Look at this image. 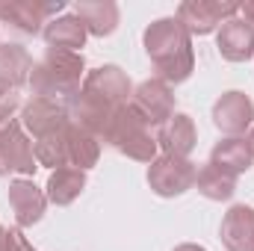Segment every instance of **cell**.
<instances>
[{
	"label": "cell",
	"instance_id": "obj_1",
	"mask_svg": "<svg viewBox=\"0 0 254 251\" xmlns=\"http://www.w3.org/2000/svg\"><path fill=\"white\" fill-rule=\"evenodd\" d=\"M145 51L154 68L160 71V80L166 83H184L192 74V42L187 27L178 18H160L145 30Z\"/></svg>",
	"mask_w": 254,
	"mask_h": 251
},
{
	"label": "cell",
	"instance_id": "obj_2",
	"mask_svg": "<svg viewBox=\"0 0 254 251\" xmlns=\"http://www.w3.org/2000/svg\"><path fill=\"white\" fill-rule=\"evenodd\" d=\"M80 77H83V57L71 51H48L42 63L33 65L30 71V86L36 98H74L80 92Z\"/></svg>",
	"mask_w": 254,
	"mask_h": 251
},
{
	"label": "cell",
	"instance_id": "obj_3",
	"mask_svg": "<svg viewBox=\"0 0 254 251\" xmlns=\"http://www.w3.org/2000/svg\"><path fill=\"white\" fill-rule=\"evenodd\" d=\"M104 139L116 148V151H122L125 157L130 160H139V163H154V154H157V139L151 136V130L148 125L130 110V104L122 107L119 113H116V119L110 122L107 127V133H104Z\"/></svg>",
	"mask_w": 254,
	"mask_h": 251
},
{
	"label": "cell",
	"instance_id": "obj_4",
	"mask_svg": "<svg viewBox=\"0 0 254 251\" xmlns=\"http://www.w3.org/2000/svg\"><path fill=\"white\" fill-rule=\"evenodd\" d=\"M130 110L145 122L148 127H163L175 116V95L166 80H145L130 101Z\"/></svg>",
	"mask_w": 254,
	"mask_h": 251
},
{
	"label": "cell",
	"instance_id": "obj_5",
	"mask_svg": "<svg viewBox=\"0 0 254 251\" xmlns=\"http://www.w3.org/2000/svg\"><path fill=\"white\" fill-rule=\"evenodd\" d=\"M195 178H198V169L192 166L190 160H181V157H157L148 169V184L157 195L163 198H175V195H184L187 189L195 187Z\"/></svg>",
	"mask_w": 254,
	"mask_h": 251
},
{
	"label": "cell",
	"instance_id": "obj_6",
	"mask_svg": "<svg viewBox=\"0 0 254 251\" xmlns=\"http://www.w3.org/2000/svg\"><path fill=\"white\" fill-rule=\"evenodd\" d=\"M240 12V3H216V0H187L178 9V21L190 36H207L219 24L231 21Z\"/></svg>",
	"mask_w": 254,
	"mask_h": 251
},
{
	"label": "cell",
	"instance_id": "obj_7",
	"mask_svg": "<svg viewBox=\"0 0 254 251\" xmlns=\"http://www.w3.org/2000/svg\"><path fill=\"white\" fill-rule=\"evenodd\" d=\"M39 169L36 154H33V142L24 136V130L18 122H9L0 127V178L9 172L18 175H33Z\"/></svg>",
	"mask_w": 254,
	"mask_h": 251
},
{
	"label": "cell",
	"instance_id": "obj_8",
	"mask_svg": "<svg viewBox=\"0 0 254 251\" xmlns=\"http://www.w3.org/2000/svg\"><path fill=\"white\" fill-rule=\"evenodd\" d=\"M63 3H39V0H0V21H9L18 33L36 36L42 30V24H48V18L54 12H60Z\"/></svg>",
	"mask_w": 254,
	"mask_h": 251
},
{
	"label": "cell",
	"instance_id": "obj_9",
	"mask_svg": "<svg viewBox=\"0 0 254 251\" xmlns=\"http://www.w3.org/2000/svg\"><path fill=\"white\" fill-rule=\"evenodd\" d=\"M80 89L95 95V98H101V101H107L116 110L127 107V101H130V80H127L125 71L116 68V65H101V68L89 71Z\"/></svg>",
	"mask_w": 254,
	"mask_h": 251
},
{
	"label": "cell",
	"instance_id": "obj_10",
	"mask_svg": "<svg viewBox=\"0 0 254 251\" xmlns=\"http://www.w3.org/2000/svg\"><path fill=\"white\" fill-rule=\"evenodd\" d=\"M68 122H71L68 119V110H65L60 101H51V98H33L21 110V125L33 133V139H42L48 133H57Z\"/></svg>",
	"mask_w": 254,
	"mask_h": 251
},
{
	"label": "cell",
	"instance_id": "obj_11",
	"mask_svg": "<svg viewBox=\"0 0 254 251\" xmlns=\"http://www.w3.org/2000/svg\"><path fill=\"white\" fill-rule=\"evenodd\" d=\"M213 122L222 133L228 136H240L246 133V127L254 122V104L249 95L243 92H225L216 107H213Z\"/></svg>",
	"mask_w": 254,
	"mask_h": 251
},
{
	"label": "cell",
	"instance_id": "obj_12",
	"mask_svg": "<svg viewBox=\"0 0 254 251\" xmlns=\"http://www.w3.org/2000/svg\"><path fill=\"white\" fill-rule=\"evenodd\" d=\"M48 195L36 187L33 181H12L9 184V207L15 213L18 228H30L45 216Z\"/></svg>",
	"mask_w": 254,
	"mask_h": 251
},
{
	"label": "cell",
	"instance_id": "obj_13",
	"mask_svg": "<svg viewBox=\"0 0 254 251\" xmlns=\"http://www.w3.org/2000/svg\"><path fill=\"white\" fill-rule=\"evenodd\" d=\"M219 54L228 63H246L254 57V27L243 18H231L219 30Z\"/></svg>",
	"mask_w": 254,
	"mask_h": 251
},
{
	"label": "cell",
	"instance_id": "obj_14",
	"mask_svg": "<svg viewBox=\"0 0 254 251\" xmlns=\"http://www.w3.org/2000/svg\"><path fill=\"white\" fill-rule=\"evenodd\" d=\"M222 243L228 251H254V210L237 204L222 219Z\"/></svg>",
	"mask_w": 254,
	"mask_h": 251
},
{
	"label": "cell",
	"instance_id": "obj_15",
	"mask_svg": "<svg viewBox=\"0 0 254 251\" xmlns=\"http://www.w3.org/2000/svg\"><path fill=\"white\" fill-rule=\"evenodd\" d=\"M157 145L166 151V157H181V160H187L190 151L195 148V125H192V119L184 116V113L172 116L166 125L160 127Z\"/></svg>",
	"mask_w": 254,
	"mask_h": 251
},
{
	"label": "cell",
	"instance_id": "obj_16",
	"mask_svg": "<svg viewBox=\"0 0 254 251\" xmlns=\"http://www.w3.org/2000/svg\"><path fill=\"white\" fill-rule=\"evenodd\" d=\"M33 60L21 45H0V89L15 92L21 83L30 80Z\"/></svg>",
	"mask_w": 254,
	"mask_h": 251
},
{
	"label": "cell",
	"instance_id": "obj_17",
	"mask_svg": "<svg viewBox=\"0 0 254 251\" xmlns=\"http://www.w3.org/2000/svg\"><path fill=\"white\" fill-rule=\"evenodd\" d=\"M252 160H254L252 148H249V142H246V139H240V136H228V139H222V142L213 148V157H210V163H213L216 169L228 172L231 178H237V175L249 172Z\"/></svg>",
	"mask_w": 254,
	"mask_h": 251
},
{
	"label": "cell",
	"instance_id": "obj_18",
	"mask_svg": "<svg viewBox=\"0 0 254 251\" xmlns=\"http://www.w3.org/2000/svg\"><path fill=\"white\" fill-rule=\"evenodd\" d=\"M45 42L51 45V51H71L77 54L86 42V27L77 15H63L57 21H48L45 27Z\"/></svg>",
	"mask_w": 254,
	"mask_h": 251
},
{
	"label": "cell",
	"instance_id": "obj_19",
	"mask_svg": "<svg viewBox=\"0 0 254 251\" xmlns=\"http://www.w3.org/2000/svg\"><path fill=\"white\" fill-rule=\"evenodd\" d=\"M74 15L83 21L86 33L92 36H110L119 27V6L110 0H95V3H77Z\"/></svg>",
	"mask_w": 254,
	"mask_h": 251
},
{
	"label": "cell",
	"instance_id": "obj_20",
	"mask_svg": "<svg viewBox=\"0 0 254 251\" xmlns=\"http://www.w3.org/2000/svg\"><path fill=\"white\" fill-rule=\"evenodd\" d=\"M65 136H68V163H71L74 169H80V172L92 169V166L98 163V154H101L98 136L86 133L83 127H77L74 122H68Z\"/></svg>",
	"mask_w": 254,
	"mask_h": 251
},
{
	"label": "cell",
	"instance_id": "obj_21",
	"mask_svg": "<svg viewBox=\"0 0 254 251\" xmlns=\"http://www.w3.org/2000/svg\"><path fill=\"white\" fill-rule=\"evenodd\" d=\"M86 187V175L74 166H65V169H57L48 181V201H54L57 207H65L71 204Z\"/></svg>",
	"mask_w": 254,
	"mask_h": 251
},
{
	"label": "cell",
	"instance_id": "obj_22",
	"mask_svg": "<svg viewBox=\"0 0 254 251\" xmlns=\"http://www.w3.org/2000/svg\"><path fill=\"white\" fill-rule=\"evenodd\" d=\"M195 187H198V192H201L204 198H210V201H228V198L237 192V178H231L228 172H222V169H216L213 163H207V166L198 172Z\"/></svg>",
	"mask_w": 254,
	"mask_h": 251
},
{
	"label": "cell",
	"instance_id": "obj_23",
	"mask_svg": "<svg viewBox=\"0 0 254 251\" xmlns=\"http://www.w3.org/2000/svg\"><path fill=\"white\" fill-rule=\"evenodd\" d=\"M65 130H68V125L57 133H48V136L33 142V154H36L39 166H51V169H65L68 166V136H65Z\"/></svg>",
	"mask_w": 254,
	"mask_h": 251
},
{
	"label": "cell",
	"instance_id": "obj_24",
	"mask_svg": "<svg viewBox=\"0 0 254 251\" xmlns=\"http://www.w3.org/2000/svg\"><path fill=\"white\" fill-rule=\"evenodd\" d=\"M3 251H36V249L27 243L21 228H9V231H3Z\"/></svg>",
	"mask_w": 254,
	"mask_h": 251
},
{
	"label": "cell",
	"instance_id": "obj_25",
	"mask_svg": "<svg viewBox=\"0 0 254 251\" xmlns=\"http://www.w3.org/2000/svg\"><path fill=\"white\" fill-rule=\"evenodd\" d=\"M18 104H21L18 92H3V89H0V127L9 125V119H12V113L18 110Z\"/></svg>",
	"mask_w": 254,
	"mask_h": 251
},
{
	"label": "cell",
	"instance_id": "obj_26",
	"mask_svg": "<svg viewBox=\"0 0 254 251\" xmlns=\"http://www.w3.org/2000/svg\"><path fill=\"white\" fill-rule=\"evenodd\" d=\"M240 15L246 18V24H252V27H254V0H249V3H240Z\"/></svg>",
	"mask_w": 254,
	"mask_h": 251
},
{
	"label": "cell",
	"instance_id": "obj_27",
	"mask_svg": "<svg viewBox=\"0 0 254 251\" xmlns=\"http://www.w3.org/2000/svg\"><path fill=\"white\" fill-rule=\"evenodd\" d=\"M175 251H204V249H198V246H178Z\"/></svg>",
	"mask_w": 254,
	"mask_h": 251
},
{
	"label": "cell",
	"instance_id": "obj_28",
	"mask_svg": "<svg viewBox=\"0 0 254 251\" xmlns=\"http://www.w3.org/2000/svg\"><path fill=\"white\" fill-rule=\"evenodd\" d=\"M246 142H249V148H252V157H254V130L249 133V139H246Z\"/></svg>",
	"mask_w": 254,
	"mask_h": 251
},
{
	"label": "cell",
	"instance_id": "obj_29",
	"mask_svg": "<svg viewBox=\"0 0 254 251\" xmlns=\"http://www.w3.org/2000/svg\"><path fill=\"white\" fill-rule=\"evenodd\" d=\"M0 251H3V228H0Z\"/></svg>",
	"mask_w": 254,
	"mask_h": 251
}]
</instances>
